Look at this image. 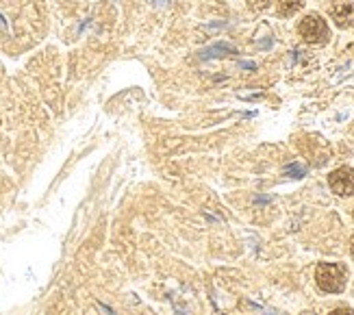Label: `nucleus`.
Wrapping results in <instances>:
<instances>
[{"instance_id": "1", "label": "nucleus", "mask_w": 354, "mask_h": 315, "mask_svg": "<svg viewBox=\"0 0 354 315\" xmlns=\"http://www.w3.org/2000/svg\"><path fill=\"white\" fill-rule=\"evenodd\" d=\"M346 268L337 266V263H322V266L315 270V281H318L320 289L326 294H339L344 292L346 287Z\"/></svg>"}, {"instance_id": "2", "label": "nucleus", "mask_w": 354, "mask_h": 315, "mask_svg": "<svg viewBox=\"0 0 354 315\" xmlns=\"http://www.w3.org/2000/svg\"><path fill=\"white\" fill-rule=\"evenodd\" d=\"M300 35H302V40L309 42V44H324L328 40V27H326V22L320 18V16H307L305 20L300 22V27H298Z\"/></svg>"}, {"instance_id": "3", "label": "nucleus", "mask_w": 354, "mask_h": 315, "mask_svg": "<svg viewBox=\"0 0 354 315\" xmlns=\"http://www.w3.org/2000/svg\"><path fill=\"white\" fill-rule=\"evenodd\" d=\"M331 189L339 196H352L354 194V170L352 168H339L328 176Z\"/></svg>"}, {"instance_id": "4", "label": "nucleus", "mask_w": 354, "mask_h": 315, "mask_svg": "<svg viewBox=\"0 0 354 315\" xmlns=\"http://www.w3.org/2000/svg\"><path fill=\"white\" fill-rule=\"evenodd\" d=\"M333 18L337 20L339 27H346V24H350L352 18H354L352 3H348V0H339V3L333 7Z\"/></svg>"}, {"instance_id": "5", "label": "nucleus", "mask_w": 354, "mask_h": 315, "mask_svg": "<svg viewBox=\"0 0 354 315\" xmlns=\"http://www.w3.org/2000/svg\"><path fill=\"white\" fill-rule=\"evenodd\" d=\"M302 5H305V0H278V14L281 16H294L296 11L302 9Z\"/></svg>"}, {"instance_id": "6", "label": "nucleus", "mask_w": 354, "mask_h": 315, "mask_svg": "<svg viewBox=\"0 0 354 315\" xmlns=\"http://www.w3.org/2000/svg\"><path fill=\"white\" fill-rule=\"evenodd\" d=\"M226 53H235V48L229 46V44H218V46H211V48H207V50H202L200 57H202V59H211V57H222V55H226Z\"/></svg>"}, {"instance_id": "7", "label": "nucleus", "mask_w": 354, "mask_h": 315, "mask_svg": "<svg viewBox=\"0 0 354 315\" xmlns=\"http://www.w3.org/2000/svg\"><path fill=\"white\" fill-rule=\"evenodd\" d=\"M285 172H287V174H296V179H300V176L305 174V168H302V166H289Z\"/></svg>"}, {"instance_id": "8", "label": "nucleus", "mask_w": 354, "mask_h": 315, "mask_svg": "<svg viewBox=\"0 0 354 315\" xmlns=\"http://www.w3.org/2000/svg\"><path fill=\"white\" fill-rule=\"evenodd\" d=\"M328 315H354V311L352 309H348V307H341V309H335V311H331Z\"/></svg>"}, {"instance_id": "9", "label": "nucleus", "mask_w": 354, "mask_h": 315, "mask_svg": "<svg viewBox=\"0 0 354 315\" xmlns=\"http://www.w3.org/2000/svg\"><path fill=\"white\" fill-rule=\"evenodd\" d=\"M252 3H255V0H252ZM268 3H270V0H259V3H257L255 7H257V9H263V7L268 5Z\"/></svg>"}, {"instance_id": "10", "label": "nucleus", "mask_w": 354, "mask_h": 315, "mask_svg": "<svg viewBox=\"0 0 354 315\" xmlns=\"http://www.w3.org/2000/svg\"><path fill=\"white\" fill-rule=\"evenodd\" d=\"M350 252H352V257H354V237H352V242H350Z\"/></svg>"}]
</instances>
